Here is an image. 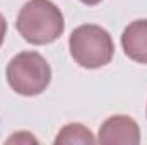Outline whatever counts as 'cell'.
<instances>
[{"label":"cell","instance_id":"6","mask_svg":"<svg viewBox=\"0 0 147 145\" xmlns=\"http://www.w3.org/2000/svg\"><path fill=\"white\" fill-rule=\"evenodd\" d=\"M96 138L92 137L91 130L80 123H70L67 126H63L57 138H55V144H94Z\"/></svg>","mask_w":147,"mask_h":145},{"label":"cell","instance_id":"9","mask_svg":"<svg viewBox=\"0 0 147 145\" xmlns=\"http://www.w3.org/2000/svg\"><path fill=\"white\" fill-rule=\"evenodd\" d=\"M82 3H86V5H98L99 2H103V0H80Z\"/></svg>","mask_w":147,"mask_h":145},{"label":"cell","instance_id":"3","mask_svg":"<svg viewBox=\"0 0 147 145\" xmlns=\"http://www.w3.org/2000/svg\"><path fill=\"white\" fill-rule=\"evenodd\" d=\"M51 68L36 51H22L7 65V82L21 96H38L50 85Z\"/></svg>","mask_w":147,"mask_h":145},{"label":"cell","instance_id":"5","mask_svg":"<svg viewBox=\"0 0 147 145\" xmlns=\"http://www.w3.org/2000/svg\"><path fill=\"white\" fill-rule=\"evenodd\" d=\"M121 46L130 60L147 63V19L134 21L125 28L121 34Z\"/></svg>","mask_w":147,"mask_h":145},{"label":"cell","instance_id":"8","mask_svg":"<svg viewBox=\"0 0 147 145\" xmlns=\"http://www.w3.org/2000/svg\"><path fill=\"white\" fill-rule=\"evenodd\" d=\"M5 33H7V22H5L3 15L0 14V46H2V43L5 39Z\"/></svg>","mask_w":147,"mask_h":145},{"label":"cell","instance_id":"4","mask_svg":"<svg viewBox=\"0 0 147 145\" xmlns=\"http://www.w3.org/2000/svg\"><path fill=\"white\" fill-rule=\"evenodd\" d=\"M98 142L105 145H137L140 142L139 125L130 116H125V114L111 116L101 125L98 133Z\"/></svg>","mask_w":147,"mask_h":145},{"label":"cell","instance_id":"7","mask_svg":"<svg viewBox=\"0 0 147 145\" xmlns=\"http://www.w3.org/2000/svg\"><path fill=\"white\" fill-rule=\"evenodd\" d=\"M9 142H10V144H12V142H36V138L31 137L28 132H22L21 135H14V137H10Z\"/></svg>","mask_w":147,"mask_h":145},{"label":"cell","instance_id":"2","mask_svg":"<svg viewBox=\"0 0 147 145\" xmlns=\"http://www.w3.org/2000/svg\"><path fill=\"white\" fill-rule=\"evenodd\" d=\"M72 58L84 68H101L108 65L115 53L110 33L96 24H82L74 29L69 39Z\"/></svg>","mask_w":147,"mask_h":145},{"label":"cell","instance_id":"1","mask_svg":"<svg viewBox=\"0 0 147 145\" xmlns=\"http://www.w3.org/2000/svg\"><path fill=\"white\" fill-rule=\"evenodd\" d=\"M16 28L31 44H50L65 29L63 14L50 0H29L17 15Z\"/></svg>","mask_w":147,"mask_h":145}]
</instances>
